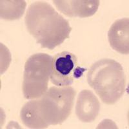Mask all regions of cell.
<instances>
[{"instance_id": "cell-1", "label": "cell", "mask_w": 129, "mask_h": 129, "mask_svg": "<svg viewBox=\"0 0 129 129\" xmlns=\"http://www.w3.org/2000/svg\"><path fill=\"white\" fill-rule=\"evenodd\" d=\"M27 30L42 48L53 50L69 38L72 27L69 21L46 2L32 3L25 18Z\"/></svg>"}, {"instance_id": "cell-6", "label": "cell", "mask_w": 129, "mask_h": 129, "mask_svg": "<svg viewBox=\"0 0 129 129\" xmlns=\"http://www.w3.org/2000/svg\"><path fill=\"white\" fill-rule=\"evenodd\" d=\"M56 9L67 16L88 18L95 14L100 7L99 0H54Z\"/></svg>"}, {"instance_id": "cell-4", "label": "cell", "mask_w": 129, "mask_h": 129, "mask_svg": "<svg viewBox=\"0 0 129 129\" xmlns=\"http://www.w3.org/2000/svg\"><path fill=\"white\" fill-rule=\"evenodd\" d=\"M52 57L45 53L30 56L25 64L22 90L26 100L41 98L48 90Z\"/></svg>"}, {"instance_id": "cell-9", "label": "cell", "mask_w": 129, "mask_h": 129, "mask_svg": "<svg viewBox=\"0 0 129 129\" xmlns=\"http://www.w3.org/2000/svg\"><path fill=\"white\" fill-rule=\"evenodd\" d=\"M20 117L23 123L29 128H45L40 117L36 100H31L21 110Z\"/></svg>"}, {"instance_id": "cell-7", "label": "cell", "mask_w": 129, "mask_h": 129, "mask_svg": "<svg viewBox=\"0 0 129 129\" xmlns=\"http://www.w3.org/2000/svg\"><path fill=\"white\" fill-rule=\"evenodd\" d=\"M100 110L98 98L89 90H83L79 94L76 105V114L83 123H92L97 118Z\"/></svg>"}, {"instance_id": "cell-3", "label": "cell", "mask_w": 129, "mask_h": 129, "mask_svg": "<svg viewBox=\"0 0 129 129\" xmlns=\"http://www.w3.org/2000/svg\"><path fill=\"white\" fill-rule=\"evenodd\" d=\"M76 91L71 86L51 87L36 99L40 117L45 128L63 123L70 116Z\"/></svg>"}, {"instance_id": "cell-10", "label": "cell", "mask_w": 129, "mask_h": 129, "mask_svg": "<svg viewBox=\"0 0 129 129\" xmlns=\"http://www.w3.org/2000/svg\"><path fill=\"white\" fill-rule=\"evenodd\" d=\"M1 18L6 20L18 19L22 17L26 3L25 1H1Z\"/></svg>"}, {"instance_id": "cell-5", "label": "cell", "mask_w": 129, "mask_h": 129, "mask_svg": "<svg viewBox=\"0 0 129 129\" xmlns=\"http://www.w3.org/2000/svg\"><path fill=\"white\" fill-rule=\"evenodd\" d=\"M87 71L79 66L78 58L73 53L63 51L52 57L50 81L56 87H67L72 85Z\"/></svg>"}, {"instance_id": "cell-2", "label": "cell", "mask_w": 129, "mask_h": 129, "mask_svg": "<svg viewBox=\"0 0 129 129\" xmlns=\"http://www.w3.org/2000/svg\"><path fill=\"white\" fill-rule=\"evenodd\" d=\"M87 82L106 105L120 100L126 88V78L121 64L112 59H101L91 66Z\"/></svg>"}, {"instance_id": "cell-8", "label": "cell", "mask_w": 129, "mask_h": 129, "mask_svg": "<svg viewBox=\"0 0 129 129\" xmlns=\"http://www.w3.org/2000/svg\"><path fill=\"white\" fill-rule=\"evenodd\" d=\"M108 38L110 47L114 50L122 54H128V18H122L114 21L108 32Z\"/></svg>"}]
</instances>
